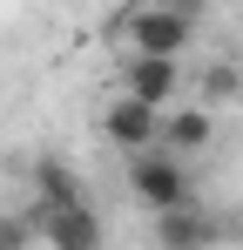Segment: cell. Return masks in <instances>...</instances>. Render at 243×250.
Instances as JSON below:
<instances>
[{"instance_id":"9","label":"cell","mask_w":243,"mask_h":250,"mask_svg":"<svg viewBox=\"0 0 243 250\" xmlns=\"http://www.w3.org/2000/svg\"><path fill=\"white\" fill-rule=\"evenodd\" d=\"M196 95H202V102H237V95H243V75L230 68V61H216V68L196 75Z\"/></svg>"},{"instance_id":"7","label":"cell","mask_w":243,"mask_h":250,"mask_svg":"<svg viewBox=\"0 0 243 250\" xmlns=\"http://www.w3.org/2000/svg\"><path fill=\"white\" fill-rule=\"evenodd\" d=\"M156 237L169 250H189V244H209L216 230H209V216L196 203H176V209H156Z\"/></svg>"},{"instance_id":"8","label":"cell","mask_w":243,"mask_h":250,"mask_svg":"<svg viewBox=\"0 0 243 250\" xmlns=\"http://www.w3.org/2000/svg\"><path fill=\"white\" fill-rule=\"evenodd\" d=\"M34 189H40V203H88V189H81V176L68 163H34Z\"/></svg>"},{"instance_id":"5","label":"cell","mask_w":243,"mask_h":250,"mask_svg":"<svg viewBox=\"0 0 243 250\" xmlns=\"http://www.w3.org/2000/svg\"><path fill=\"white\" fill-rule=\"evenodd\" d=\"M162 142L176 149V156H196V149H209L216 142V115H209V102H176L169 115H162Z\"/></svg>"},{"instance_id":"1","label":"cell","mask_w":243,"mask_h":250,"mask_svg":"<svg viewBox=\"0 0 243 250\" xmlns=\"http://www.w3.org/2000/svg\"><path fill=\"white\" fill-rule=\"evenodd\" d=\"M108 34L122 47H142V54H189L196 21H189L182 0H142V7H128V14L108 21Z\"/></svg>"},{"instance_id":"6","label":"cell","mask_w":243,"mask_h":250,"mask_svg":"<svg viewBox=\"0 0 243 250\" xmlns=\"http://www.w3.org/2000/svg\"><path fill=\"white\" fill-rule=\"evenodd\" d=\"M40 237H47V244H68V250H95V244H101V223H95L88 203H47Z\"/></svg>"},{"instance_id":"4","label":"cell","mask_w":243,"mask_h":250,"mask_svg":"<svg viewBox=\"0 0 243 250\" xmlns=\"http://www.w3.org/2000/svg\"><path fill=\"white\" fill-rule=\"evenodd\" d=\"M162 115L169 108H156V102H142V95H128V88H115V102L101 108V135L115 142V149H156L162 142Z\"/></svg>"},{"instance_id":"3","label":"cell","mask_w":243,"mask_h":250,"mask_svg":"<svg viewBox=\"0 0 243 250\" xmlns=\"http://www.w3.org/2000/svg\"><path fill=\"white\" fill-rule=\"evenodd\" d=\"M122 88L156 102V108H176L189 95V75H182V54H142V47H122Z\"/></svg>"},{"instance_id":"2","label":"cell","mask_w":243,"mask_h":250,"mask_svg":"<svg viewBox=\"0 0 243 250\" xmlns=\"http://www.w3.org/2000/svg\"><path fill=\"white\" fill-rule=\"evenodd\" d=\"M128 196H135L142 209L196 203V189H189V169H182V156H176L169 142H156V149H135V156H128Z\"/></svg>"}]
</instances>
